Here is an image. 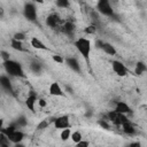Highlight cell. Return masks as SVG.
<instances>
[{
  "label": "cell",
  "instance_id": "1",
  "mask_svg": "<svg viewBox=\"0 0 147 147\" xmlns=\"http://www.w3.org/2000/svg\"><path fill=\"white\" fill-rule=\"evenodd\" d=\"M2 65H3V69H5L6 74H8L9 76H11V77H18V78H24L25 77L23 67H22V64L20 62L9 59L7 61H3Z\"/></svg>",
  "mask_w": 147,
  "mask_h": 147
},
{
  "label": "cell",
  "instance_id": "2",
  "mask_svg": "<svg viewBox=\"0 0 147 147\" xmlns=\"http://www.w3.org/2000/svg\"><path fill=\"white\" fill-rule=\"evenodd\" d=\"M74 46L76 47V49L78 51V53L85 59V61H90V55H91V49H92V45L90 39L84 38V37H79L78 39H76L74 41Z\"/></svg>",
  "mask_w": 147,
  "mask_h": 147
},
{
  "label": "cell",
  "instance_id": "3",
  "mask_svg": "<svg viewBox=\"0 0 147 147\" xmlns=\"http://www.w3.org/2000/svg\"><path fill=\"white\" fill-rule=\"evenodd\" d=\"M96 10L103 16H107V17L114 16V7L110 5L109 0H98Z\"/></svg>",
  "mask_w": 147,
  "mask_h": 147
},
{
  "label": "cell",
  "instance_id": "4",
  "mask_svg": "<svg viewBox=\"0 0 147 147\" xmlns=\"http://www.w3.org/2000/svg\"><path fill=\"white\" fill-rule=\"evenodd\" d=\"M23 16L30 22H36L37 21V8H36L34 3L28 2V3L24 5V7H23Z\"/></svg>",
  "mask_w": 147,
  "mask_h": 147
},
{
  "label": "cell",
  "instance_id": "5",
  "mask_svg": "<svg viewBox=\"0 0 147 147\" xmlns=\"http://www.w3.org/2000/svg\"><path fill=\"white\" fill-rule=\"evenodd\" d=\"M111 69H113V71H114L117 76H119V77H124V76H126L127 72H129V70H127V68L125 67V64H124L123 62L118 61V60H115V61L111 62Z\"/></svg>",
  "mask_w": 147,
  "mask_h": 147
},
{
  "label": "cell",
  "instance_id": "6",
  "mask_svg": "<svg viewBox=\"0 0 147 147\" xmlns=\"http://www.w3.org/2000/svg\"><path fill=\"white\" fill-rule=\"evenodd\" d=\"M54 126L55 129H67V127H70V122H69V117L67 115H62V116H59L54 119Z\"/></svg>",
  "mask_w": 147,
  "mask_h": 147
},
{
  "label": "cell",
  "instance_id": "7",
  "mask_svg": "<svg viewBox=\"0 0 147 147\" xmlns=\"http://www.w3.org/2000/svg\"><path fill=\"white\" fill-rule=\"evenodd\" d=\"M0 86H1V88L5 90L7 93L14 94V88H13L11 82H10V79H9L8 76H6V75H1V76H0Z\"/></svg>",
  "mask_w": 147,
  "mask_h": 147
},
{
  "label": "cell",
  "instance_id": "8",
  "mask_svg": "<svg viewBox=\"0 0 147 147\" xmlns=\"http://www.w3.org/2000/svg\"><path fill=\"white\" fill-rule=\"evenodd\" d=\"M24 137H25V134H24L22 131L17 130V129H15L14 131H11L10 133L7 134V138H8L9 141L13 142V144H18V142H21V141L24 139Z\"/></svg>",
  "mask_w": 147,
  "mask_h": 147
},
{
  "label": "cell",
  "instance_id": "9",
  "mask_svg": "<svg viewBox=\"0 0 147 147\" xmlns=\"http://www.w3.org/2000/svg\"><path fill=\"white\" fill-rule=\"evenodd\" d=\"M60 23H61V18L55 13H53V14H51V15H48L46 17V24H47V26H49L52 29L59 28L60 26Z\"/></svg>",
  "mask_w": 147,
  "mask_h": 147
},
{
  "label": "cell",
  "instance_id": "10",
  "mask_svg": "<svg viewBox=\"0 0 147 147\" xmlns=\"http://www.w3.org/2000/svg\"><path fill=\"white\" fill-rule=\"evenodd\" d=\"M64 62H65V64H67L72 71H75V72H80V64H79V62H78V60H77L76 57H74V56H68V57L64 59Z\"/></svg>",
  "mask_w": 147,
  "mask_h": 147
},
{
  "label": "cell",
  "instance_id": "11",
  "mask_svg": "<svg viewBox=\"0 0 147 147\" xmlns=\"http://www.w3.org/2000/svg\"><path fill=\"white\" fill-rule=\"evenodd\" d=\"M114 110L117 111V113H119V114H124V115L131 113L130 106H129L126 102H124V101H116V102H115V108H114Z\"/></svg>",
  "mask_w": 147,
  "mask_h": 147
},
{
  "label": "cell",
  "instance_id": "12",
  "mask_svg": "<svg viewBox=\"0 0 147 147\" xmlns=\"http://www.w3.org/2000/svg\"><path fill=\"white\" fill-rule=\"evenodd\" d=\"M48 92H49V94L53 95V96H63V95H64L63 90L61 88L60 84L56 83V82H54V83H52V84L49 85Z\"/></svg>",
  "mask_w": 147,
  "mask_h": 147
},
{
  "label": "cell",
  "instance_id": "13",
  "mask_svg": "<svg viewBox=\"0 0 147 147\" xmlns=\"http://www.w3.org/2000/svg\"><path fill=\"white\" fill-rule=\"evenodd\" d=\"M37 101H38V96L34 94V93H30L29 95H28V98L25 99V106L28 107V109L30 110V111H32V113H34L36 110V103H37Z\"/></svg>",
  "mask_w": 147,
  "mask_h": 147
},
{
  "label": "cell",
  "instance_id": "14",
  "mask_svg": "<svg viewBox=\"0 0 147 147\" xmlns=\"http://www.w3.org/2000/svg\"><path fill=\"white\" fill-rule=\"evenodd\" d=\"M61 31H62L64 34L71 37V36L75 33V24H74L72 22L68 21V22H65L63 25H61Z\"/></svg>",
  "mask_w": 147,
  "mask_h": 147
},
{
  "label": "cell",
  "instance_id": "15",
  "mask_svg": "<svg viewBox=\"0 0 147 147\" xmlns=\"http://www.w3.org/2000/svg\"><path fill=\"white\" fill-rule=\"evenodd\" d=\"M122 130H123V132H124L125 134H127V136H134L136 132H137L136 127L132 125V123H131L130 121H127V122H125V123L122 124Z\"/></svg>",
  "mask_w": 147,
  "mask_h": 147
},
{
  "label": "cell",
  "instance_id": "16",
  "mask_svg": "<svg viewBox=\"0 0 147 147\" xmlns=\"http://www.w3.org/2000/svg\"><path fill=\"white\" fill-rule=\"evenodd\" d=\"M30 44H31V46H32L33 48H36V49H40V51H47V49H48L47 46H46L39 38H37V37H33V38L31 39Z\"/></svg>",
  "mask_w": 147,
  "mask_h": 147
},
{
  "label": "cell",
  "instance_id": "17",
  "mask_svg": "<svg viewBox=\"0 0 147 147\" xmlns=\"http://www.w3.org/2000/svg\"><path fill=\"white\" fill-rule=\"evenodd\" d=\"M100 49H102L106 54H108V55H110V56H115L116 53H117L116 48H115L110 42H103Z\"/></svg>",
  "mask_w": 147,
  "mask_h": 147
},
{
  "label": "cell",
  "instance_id": "18",
  "mask_svg": "<svg viewBox=\"0 0 147 147\" xmlns=\"http://www.w3.org/2000/svg\"><path fill=\"white\" fill-rule=\"evenodd\" d=\"M10 47L14 51H17V52H26L24 46H23V42L20 41V40H16L14 38H11V40H10Z\"/></svg>",
  "mask_w": 147,
  "mask_h": 147
},
{
  "label": "cell",
  "instance_id": "19",
  "mask_svg": "<svg viewBox=\"0 0 147 147\" xmlns=\"http://www.w3.org/2000/svg\"><path fill=\"white\" fill-rule=\"evenodd\" d=\"M146 70H147V65L145 64V62H142V61L137 62L136 68H134V74H136V75L140 76V75L145 74V72H146Z\"/></svg>",
  "mask_w": 147,
  "mask_h": 147
},
{
  "label": "cell",
  "instance_id": "20",
  "mask_svg": "<svg viewBox=\"0 0 147 147\" xmlns=\"http://www.w3.org/2000/svg\"><path fill=\"white\" fill-rule=\"evenodd\" d=\"M127 121H129V118H127V116H126V115L117 113V115H116L115 119L113 121V123H114V124H116V125H122L123 123H125V122H127Z\"/></svg>",
  "mask_w": 147,
  "mask_h": 147
},
{
  "label": "cell",
  "instance_id": "21",
  "mask_svg": "<svg viewBox=\"0 0 147 147\" xmlns=\"http://www.w3.org/2000/svg\"><path fill=\"white\" fill-rule=\"evenodd\" d=\"M30 70L33 72V74H40L41 70H42V67L39 62H31L30 64Z\"/></svg>",
  "mask_w": 147,
  "mask_h": 147
},
{
  "label": "cell",
  "instance_id": "22",
  "mask_svg": "<svg viewBox=\"0 0 147 147\" xmlns=\"http://www.w3.org/2000/svg\"><path fill=\"white\" fill-rule=\"evenodd\" d=\"M55 5L59 8H69L70 7V0H55Z\"/></svg>",
  "mask_w": 147,
  "mask_h": 147
},
{
  "label": "cell",
  "instance_id": "23",
  "mask_svg": "<svg viewBox=\"0 0 147 147\" xmlns=\"http://www.w3.org/2000/svg\"><path fill=\"white\" fill-rule=\"evenodd\" d=\"M70 134H71V131H70L69 127H67V129H62L61 134H60V138H61V140L65 141V140H68V139L70 138Z\"/></svg>",
  "mask_w": 147,
  "mask_h": 147
},
{
  "label": "cell",
  "instance_id": "24",
  "mask_svg": "<svg viewBox=\"0 0 147 147\" xmlns=\"http://www.w3.org/2000/svg\"><path fill=\"white\" fill-rule=\"evenodd\" d=\"M70 138H71V140H72L75 144H77L78 141H80V140L83 139V137H82V133H80L79 131H74V132H71V134H70Z\"/></svg>",
  "mask_w": 147,
  "mask_h": 147
},
{
  "label": "cell",
  "instance_id": "25",
  "mask_svg": "<svg viewBox=\"0 0 147 147\" xmlns=\"http://www.w3.org/2000/svg\"><path fill=\"white\" fill-rule=\"evenodd\" d=\"M9 139L7 138V136L6 134H3L2 132H0V147L2 146V147H7V146H9Z\"/></svg>",
  "mask_w": 147,
  "mask_h": 147
},
{
  "label": "cell",
  "instance_id": "26",
  "mask_svg": "<svg viewBox=\"0 0 147 147\" xmlns=\"http://www.w3.org/2000/svg\"><path fill=\"white\" fill-rule=\"evenodd\" d=\"M84 32L86 33V34H94L95 32H96V25L95 24H90V25H87L85 29H84Z\"/></svg>",
  "mask_w": 147,
  "mask_h": 147
},
{
  "label": "cell",
  "instance_id": "27",
  "mask_svg": "<svg viewBox=\"0 0 147 147\" xmlns=\"http://www.w3.org/2000/svg\"><path fill=\"white\" fill-rule=\"evenodd\" d=\"M26 124H28V121H26V118H25L24 116H20V117L17 118L16 123H15L16 127H17V126H25Z\"/></svg>",
  "mask_w": 147,
  "mask_h": 147
},
{
  "label": "cell",
  "instance_id": "28",
  "mask_svg": "<svg viewBox=\"0 0 147 147\" xmlns=\"http://www.w3.org/2000/svg\"><path fill=\"white\" fill-rule=\"evenodd\" d=\"M48 124H49V122L48 121H46V119H42V121H40L39 123H38V125H37V130H45L46 127H48Z\"/></svg>",
  "mask_w": 147,
  "mask_h": 147
},
{
  "label": "cell",
  "instance_id": "29",
  "mask_svg": "<svg viewBox=\"0 0 147 147\" xmlns=\"http://www.w3.org/2000/svg\"><path fill=\"white\" fill-rule=\"evenodd\" d=\"M98 124H99L102 129H105V130H109V129H110V125H109V123H108L107 119H99V121H98Z\"/></svg>",
  "mask_w": 147,
  "mask_h": 147
},
{
  "label": "cell",
  "instance_id": "30",
  "mask_svg": "<svg viewBox=\"0 0 147 147\" xmlns=\"http://www.w3.org/2000/svg\"><path fill=\"white\" fill-rule=\"evenodd\" d=\"M52 59H53L54 62H56V63H59V64L64 63V59H63L61 55H59V54H54V55L52 56Z\"/></svg>",
  "mask_w": 147,
  "mask_h": 147
},
{
  "label": "cell",
  "instance_id": "31",
  "mask_svg": "<svg viewBox=\"0 0 147 147\" xmlns=\"http://www.w3.org/2000/svg\"><path fill=\"white\" fill-rule=\"evenodd\" d=\"M13 38H14V39H16V40L23 41V40L25 39V34H24L23 32H16V33L13 36Z\"/></svg>",
  "mask_w": 147,
  "mask_h": 147
},
{
  "label": "cell",
  "instance_id": "32",
  "mask_svg": "<svg viewBox=\"0 0 147 147\" xmlns=\"http://www.w3.org/2000/svg\"><path fill=\"white\" fill-rule=\"evenodd\" d=\"M0 56H1L2 61H7V60L10 59V54H9L7 51H1V52H0Z\"/></svg>",
  "mask_w": 147,
  "mask_h": 147
},
{
  "label": "cell",
  "instance_id": "33",
  "mask_svg": "<svg viewBox=\"0 0 147 147\" xmlns=\"http://www.w3.org/2000/svg\"><path fill=\"white\" fill-rule=\"evenodd\" d=\"M76 146L77 147H88L90 146V141H86V140H80V141H78L77 144H76Z\"/></svg>",
  "mask_w": 147,
  "mask_h": 147
},
{
  "label": "cell",
  "instance_id": "34",
  "mask_svg": "<svg viewBox=\"0 0 147 147\" xmlns=\"http://www.w3.org/2000/svg\"><path fill=\"white\" fill-rule=\"evenodd\" d=\"M37 103L41 107V108H44L45 106H46V101L44 100V99H38V101H37Z\"/></svg>",
  "mask_w": 147,
  "mask_h": 147
},
{
  "label": "cell",
  "instance_id": "35",
  "mask_svg": "<svg viewBox=\"0 0 147 147\" xmlns=\"http://www.w3.org/2000/svg\"><path fill=\"white\" fill-rule=\"evenodd\" d=\"M103 42H105V41H102L101 39H98V40L95 41V46H96V48H101V46H102Z\"/></svg>",
  "mask_w": 147,
  "mask_h": 147
},
{
  "label": "cell",
  "instance_id": "36",
  "mask_svg": "<svg viewBox=\"0 0 147 147\" xmlns=\"http://www.w3.org/2000/svg\"><path fill=\"white\" fill-rule=\"evenodd\" d=\"M5 16V9L2 7H0V18H2Z\"/></svg>",
  "mask_w": 147,
  "mask_h": 147
},
{
  "label": "cell",
  "instance_id": "37",
  "mask_svg": "<svg viewBox=\"0 0 147 147\" xmlns=\"http://www.w3.org/2000/svg\"><path fill=\"white\" fill-rule=\"evenodd\" d=\"M129 146H130V147H139L140 144H139V142H132V144H130Z\"/></svg>",
  "mask_w": 147,
  "mask_h": 147
},
{
  "label": "cell",
  "instance_id": "38",
  "mask_svg": "<svg viewBox=\"0 0 147 147\" xmlns=\"http://www.w3.org/2000/svg\"><path fill=\"white\" fill-rule=\"evenodd\" d=\"M3 127V119L2 118H0V131H1V129Z\"/></svg>",
  "mask_w": 147,
  "mask_h": 147
},
{
  "label": "cell",
  "instance_id": "39",
  "mask_svg": "<svg viewBox=\"0 0 147 147\" xmlns=\"http://www.w3.org/2000/svg\"><path fill=\"white\" fill-rule=\"evenodd\" d=\"M34 2H37V3H44V0H34Z\"/></svg>",
  "mask_w": 147,
  "mask_h": 147
}]
</instances>
